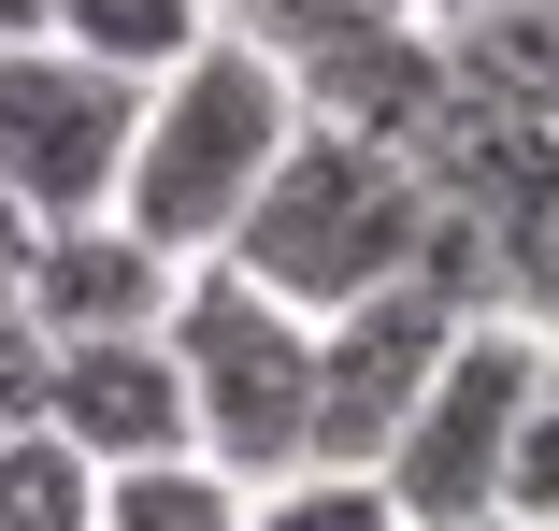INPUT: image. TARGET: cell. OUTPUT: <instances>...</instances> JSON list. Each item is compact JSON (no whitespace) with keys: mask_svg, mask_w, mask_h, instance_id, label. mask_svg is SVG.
<instances>
[{"mask_svg":"<svg viewBox=\"0 0 559 531\" xmlns=\"http://www.w3.org/2000/svg\"><path fill=\"white\" fill-rule=\"evenodd\" d=\"M287 130H301V86H287V58H273V44H245V30L187 44V58L144 86V116H130L116 216H130L158 259H215V245L245 231L259 173L287 158Z\"/></svg>","mask_w":559,"mask_h":531,"instance_id":"obj_1","label":"cell"},{"mask_svg":"<svg viewBox=\"0 0 559 531\" xmlns=\"http://www.w3.org/2000/svg\"><path fill=\"white\" fill-rule=\"evenodd\" d=\"M15 245H29V216H15V187H0V259H15Z\"/></svg>","mask_w":559,"mask_h":531,"instance_id":"obj_18","label":"cell"},{"mask_svg":"<svg viewBox=\"0 0 559 531\" xmlns=\"http://www.w3.org/2000/svg\"><path fill=\"white\" fill-rule=\"evenodd\" d=\"M545 331L531 316H460V345H444V374L416 388V416L388 432L373 488L402 503V531H488L502 503V446H516V402L545 388Z\"/></svg>","mask_w":559,"mask_h":531,"instance_id":"obj_4","label":"cell"},{"mask_svg":"<svg viewBox=\"0 0 559 531\" xmlns=\"http://www.w3.org/2000/svg\"><path fill=\"white\" fill-rule=\"evenodd\" d=\"M245 474L201 460V446H158V460H116L100 474V531H245Z\"/></svg>","mask_w":559,"mask_h":531,"instance_id":"obj_10","label":"cell"},{"mask_svg":"<svg viewBox=\"0 0 559 531\" xmlns=\"http://www.w3.org/2000/svg\"><path fill=\"white\" fill-rule=\"evenodd\" d=\"M130 116L144 86L100 72L72 44H0V187L15 216H116V173H130Z\"/></svg>","mask_w":559,"mask_h":531,"instance_id":"obj_5","label":"cell"},{"mask_svg":"<svg viewBox=\"0 0 559 531\" xmlns=\"http://www.w3.org/2000/svg\"><path fill=\"white\" fill-rule=\"evenodd\" d=\"M488 531H502V517H488Z\"/></svg>","mask_w":559,"mask_h":531,"instance_id":"obj_20","label":"cell"},{"mask_svg":"<svg viewBox=\"0 0 559 531\" xmlns=\"http://www.w3.org/2000/svg\"><path fill=\"white\" fill-rule=\"evenodd\" d=\"M173 273H187V259H158L130 216H44V231L15 245V316H29L44 345L158 331V316H173Z\"/></svg>","mask_w":559,"mask_h":531,"instance_id":"obj_8","label":"cell"},{"mask_svg":"<svg viewBox=\"0 0 559 531\" xmlns=\"http://www.w3.org/2000/svg\"><path fill=\"white\" fill-rule=\"evenodd\" d=\"M287 86H301V116H316V130H359V144H402V158H416V130L444 116L460 58H444V30L416 15V0H373V15L287 44Z\"/></svg>","mask_w":559,"mask_h":531,"instance_id":"obj_7","label":"cell"},{"mask_svg":"<svg viewBox=\"0 0 559 531\" xmlns=\"http://www.w3.org/2000/svg\"><path fill=\"white\" fill-rule=\"evenodd\" d=\"M0 44H44V0H0Z\"/></svg>","mask_w":559,"mask_h":531,"instance_id":"obj_17","label":"cell"},{"mask_svg":"<svg viewBox=\"0 0 559 531\" xmlns=\"http://www.w3.org/2000/svg\"><path fill=\"white\" fill-rule=\"evenodd\" d=\"M158 345L187 374V446L201 460H230L245 488H273V474L316 460V316L273 302L245 259H187Z\"/></svg>","mask_w":559,"mask_h":531,"instance_id":"obj_3","label":"cell"},{"mask_svg":"<svg viewBox=\"0 0 559 531\" xmlns=\"http://www.w3.org/2000/svg\"><path fill=\"white\" fill-rule=\"evenodd\" d=\"M245 531H402V503L373 474H345V460H301V474H273L245 503Z\"/></svg>","mask_w":559,"mask_h":531,"instance_id":"obj_13","label":"cell"},{"mask_svg":"<svg viewBox=\"0 0 559 531\" xmlns=\"http://www.w3.org/2000/svg\"><path fill=\"white\" fill-rule=\"evenodd\" d=\"M44 44H72V58H100V72L158 86L187 44H215V0H44Z\"/></svg>","mask_w":559,"mask_h":531,"instance_id":"obj_11","label":"cell"},{"mask_svg":"<svg viewBox=\"0 0 559 531\" xmlns=\"http://www.w3.org/2000/svg\"><path fill=\"white\" fill-rule=\"evenodd\" d=\"M502 316H531V331L559 345V201L531 231H502Z\"/></svg>","mask_w":559,"mask_h":531,"instance_id":"obj_15","label":"cell"},{"mask_svg":"<svg viewBox=\"0 0 559 531\" xmlns=\"http://www.w3.org/2000/svg\"><path fill=\"white\" fill-rule=\"evenodd\" d=\"M416 15H430V30H444V15H474V0H416Z\"/></svg>","mask_w":559,"mask_h":531,"instance_id":"obj_19","label":"cell"},{"mask_svg":"<svg viewBox=\"0 0 559 531\" xmlns=\"http://www.w3.org/2000/svg\"><path fill=\"white\" fill-rule=\"evenodd\" d=\"M444 345H460V302H444L430 273H388L373 302L316 316V460L373 474V460H388V432L416 416V388L444 374Z\"/></svg>","mask_w":559,"mask_h":531,"instance_id":"obj_6","label":"cell"},{"mask_svg":"<svg viewBox=\"0 0 559 531\" xmlns=\"http://www.w3.org/2000/svg\"><path fill=\"white\" fill-rule=\"evenodd\" d=\"M345 15H373V0H215V30H245V44H316V30H345Z\"/></svg>","mask_w":559,"mask_h":531,"instance_id":"obj_16","label":"cell"},{"mask_svg":"<svg viewBox=\"0 0 559 531\" xmlns=\"http://www.w3.org/2000/svg\"><path fill=\"white\" fill-rule=\"evenodd\" d=\"M430 173L402 158V144H359V130H287V158L259 173V201H245V231L215 245V259H245L273 302H301V316H345V302H373L388 273H416V245H430Z\"/></svg>","mask_w":559,"mask_h":531,"instance_id":"obj_2","label":"cell"},{"mask_svg":"<svg viewBox=\"0 0 559 531\" xmlns=\"http://www.w3.org/2000/svg\"><path fill=\"white\" fill-rule=\"evenodd\" d=\"M502 531H559V359H545V388L516 402V446H502V503H488Z\"/></svg>","mask_w":559,"mask_h":531,"instance_id":"obj_14","label":"cell"},{"mask_svg":"<svg viewBox=\"0 0 559 531\" xmlns=\"http://www.w3.org/2000/svg\"><path fill=\"white\" fill-rule=\"evenodd\" d=\"M44 432H72L100 474L187 446V374L158 331H100V345H44Z\"/></svg>","mask_w":559,"mask_h":531,"instance_id":"obj_9","label":"cell"},{"mask_svg":"<svg viewBox=\"0 0 559 531\" xmlns=\"http://www.w3.org/2000/svg\"><path fill=\"white\" fill-rule=\"evenodd\" d=\"M0 531H100V460L44 416L0 432Z\"/></svg>","mask_w":559,"mask_h":531,"instance_id":"obj_12","label":"cell"}]
</instances>
